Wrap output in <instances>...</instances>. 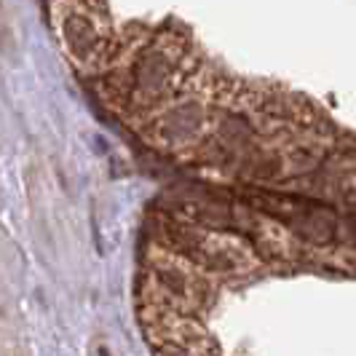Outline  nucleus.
<instances>
[{
  "label": "nucleus",
  "instance_id": "f257e3e1",
  "mask_svg": "<svg viewBox=\"0 0 356 356\" xmlns=\"http://www.w3.org/2000/svg\"><path fill=\"white\" fill-rule=\"evenodd\" d=\"M49 11L54 33L67 59L78 70L99 75L118 40L107 6L89 0H49Z\"/></svg>",
  "mask_w": 356,
  "mask_h": 356
}]
</instances>
